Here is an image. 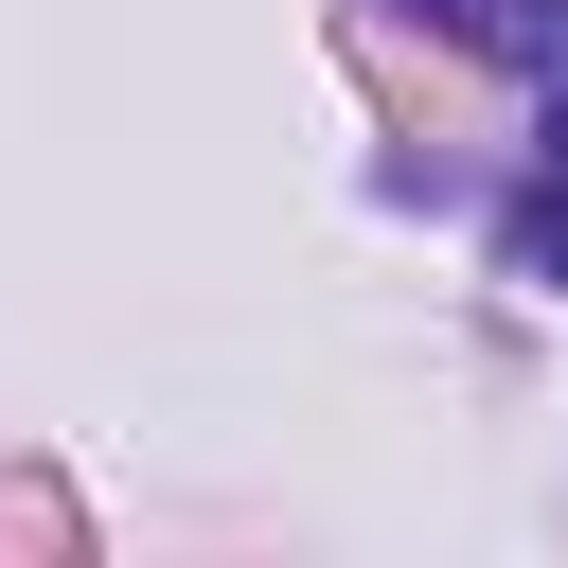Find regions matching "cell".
I'll list each match as a JSON object with an SVG mask.
<instances>
[{"label": "cell", "instance_id": "obj_2", "mask_svg": "<svg viewBox=\"0 0 568 568\" xmlns=\"http://www.w3.org/2000/svg\"><path fill=\"white\" fill-rule=\"evenodd\" d=\"M550 284H568V71H550V195H532V231H515Z\"/></svg>", "mask_w": 568, "mask_h": 568}, {"label": "cell", "instance_id": "obj_1", "mask_svg": "<svg viewBox=\"0 0 568 568\" xmlns=\"http://www.w3.org/2000/svg\"><path fill=\"white\" fill-rule=\"evenodd\" d=\"M426 36H462V53H497V71H568V0H408Z\"/></svg>", "mask_w": 568, "mask_h": 568}]
</instances>
